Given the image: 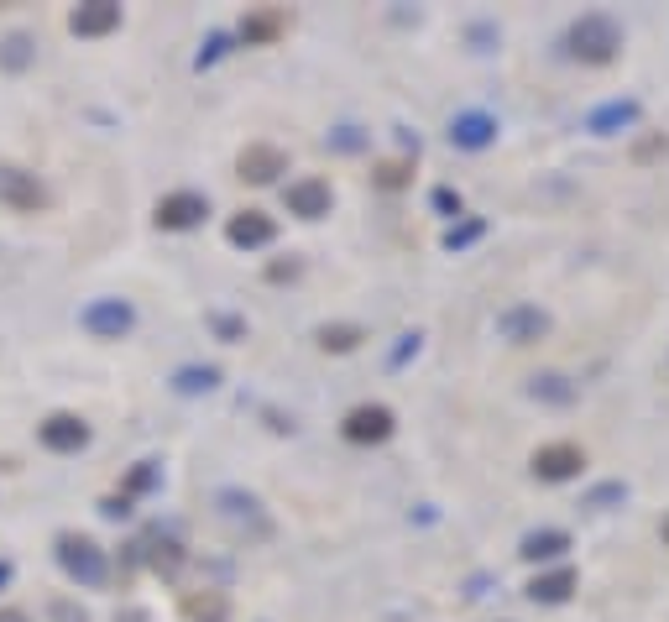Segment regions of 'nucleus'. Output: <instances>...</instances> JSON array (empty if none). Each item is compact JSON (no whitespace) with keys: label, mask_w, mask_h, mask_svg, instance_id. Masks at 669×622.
I'll use <instances>...</instances> for the list:
<instances>
[{"label":"nucleus","mask_w":669,"mask_h":622,"mask_svg":"<svg viewBox=\"0 0 669 622\" xmlns=\"http://www.w3.org/2000/svg\"><path fill=\"white\" fill-rule=\"evenodd\" d=\"M617 48H622V27H617L607 11H586V16L570 27V53L581 58V63H591V68L612 63Z\"/></svg>","instance_id":"nucleus-1"},{"label":"nucleus","mask_w":669,"mask_h":622,"mask_svg":"<svg viewBox=\"0 0 669 622\" xmlns=\"http://www.w3.org/2000/svg\"><path fill=\"white\" fill-rule=\"evenodd\" d=\"M58 565L74 575L79 586H105V575H110L105 549L89 534H58Z\"/></svg>","instance_id":"nucleus-2"},{"label":"nucleus","mask_w":669,"mask_h":622,"mask_svg":"<svg viewBox=\"0 0 669 622\" xmlns=\"http://www.w3.org/2000/svg\"><path fill=\"white\" fill-rule=\"evenodd\" d=\"M79 325L95 335V340H121V335H131L136 314H131L126 298H95V304L79 314Z\"/></svg>","instance_id":"nucleus-3"},{"label":"nucleus","mask_w":669,"mask_h":622,"mask_svg":"<svg viewBox=\"0 0 669 622\" xmlns=\"http://www.w3.org/2000/svg\"><path fill=\"white\" fill-rule=\"evenodd\" d=\"M0 204H11L16 215H37V210H48V189L37 183V173L0 168Z\"/></svg>","instance_id":"nucleus-4"},{"label":"nucleus","mask_w":669,"mask_h":622,"mask_svg":"<svg viewBox=\"0 0 669 622\" xmlns=\"http://www.w3.org/2000/svg\"><path fill=\"white\" fill-rule=\"evenodd\" d=\"M497 335H502L507 345H534V340L549 335V314L534 309V304H513V309L497 314Z\"/></svg>","instance_id":"nucleus-5"},{"label":"nucleus","mask_w":669,"mask_h":622,"mask_svg":"<svg viewBox=\"0 0 669 622\" xmlns=\"http://www.w3.org/2000/svg\"><path fill=\"white\" fill-rule=\"evenodd\" d=\"M345 440L351 445H382L387 434H392V408H382V403H361V408H351L345 413Z\"/></svg>","instance_id":"nucleus-6"},{"label":"nucleus","mask_w":669,"mask_h":622,"mask_svg":"<svg viewBox=\"0 0 669 622\" xmlns=\"http://www.w3.org/2000/svg\"><path fill=\"white\" fill-rule=\"evenodd\" d=\"M37 440L48 445L53 455H74L89 445V424L79 419V413H53V419L37 424Z\"/></svg>","instance_id":"nucleus-7"},{"label":"nucleus","mask_w":669,"mask_h":622,"mask_svg":"<svg viewBox=\"0 0 669 622\" xmlns=\"http://www.w3.org/2000/svg\"><path fill=\"white\" fill-rule=\"evenodd\" d=\"M581 466H586V450L570 445V440L534 450V476L539 481H570V476H581Z\"/></svg>","instance_id":"nucleus-8"},{"label":"nucleus","mask_w":669,"mask_h":622,"mask_svg":"<svg viewBox=\"0 0 669 622\" xmlns=\"http://www.w3.org/2000/svg\"><path fill=\"white\" fill-rule=\"evenodd\" d=\"M283 199H288V215H298V220H319V215H330V204H335L325 178H293L283 189Z\"/></svg>","instance_id":"nucleus-9"},{"label":"nucleus","mask_w":669,"mask_h":622,"mask_svg":"<svg viewBox=\"0 0 669 622\" xmlns=\"http://www.w3.org/2000/svg\"><path fill=\"white\" fill-rule=\"evenodd\" d=\"M204 215H210V199L194 194V189H178L168 199H157V225L163 230H194Z\"/></svg>","instance_id":"nucleus-10"},{"label":"nucleus","mask_w":669,"mask_h":622,"mask_svg":"<svg viewBox=\"0 0 669 622\" xmlns=\"http://www.w3.org/2000/svg\"><path fill=\"white\" fill-rule=\"evenodd\" d=\"M236 173H241L246 183H272L278 173H288V152L272 147V142H251V147H241V157H236Z\"/></svg>","instance_id":"nucleus-11"},{"label":"nucleus","mask_w":669,"mask_h":622,"mask_svg":"<svg viewBox=\"0 0 669 622\" xmlns=\"http://www.w3.org/2000/svg\"><path fill=\"white\" fill-rule=\"evenodd\" d=\"M68 27H74V37H110L115 27H121V6L89 0V6H79L74 16H68Z\"/></svg>","instance_id":"nucleus-12"},{"label":"nucleus","mask_w":669,"mask_h":622,"mask_svg":"<svg viewBox=\"0 0 669 622\" xmlns=\"http://www.w3.org/2000/svg\"><path fill=\"white\" fill-rule=\"evenodd\" d=\"M225 236H230V246H267L272 236H278V225H272V215H262V210H241V215H230V225H225Z\"/></svg>","instance_id":"nucleus-13"},{"label":"nucleus","mask_w":669,"mask_h":622,"mask_svg":"<svg viewBox=\"0 0 669 622\" xmlns=\"http://www.w3.org/2000/svg\"><path fill=\"white\" fill-rule=\"evenodd\" d=\"M497 136V121L492 115H455V126H450V142L455 147H471V152H481Z\"/></svg>","instance_id":"nucleus-14"},{"label":"nucleus","mask_w":669,"mask_h":622,"mask_svg":"<svg viewBox=\"0 0 669 622\" xmlns=\"http://www.w3.org/2000/svg\"><path fill=\"white\" fill-rule=\"evenodd\" d=\"M565 549H570V534H565V528H539V534H528V539H523L518 555H523V560H534V565H544V560H560Z\"/></svg>","instance_id":"nucleus-15"},{"label":"nucleus","mask_w":669,"mask_h":622,"mask_svg":"<svg viewBox=\"0 0 669 622\" xmlns=\"http://www.w3.org/2000/svg\"><path fill=\"white\" fill-rule=\"evenodd\" d=\"M575 591V570H549V575H534V581H528V596H534V602H565V596Z\"/></svg>","instance_id":"nucleus-16"},{"label":"nucleus","mask_w":669,"mask_h":622,"mask_svg":"<svg viewBox=\"0 0 669 622\" xmlns=\"http://www.w3.org/2000/svg\"><path fill=\"white\" fill-rule=\"evenodd\" d=\"M638 115H643V110H638V100H617V105H607V110H596L586 126H591L596 136H612L617 126H633Z\"/></svg>","instance_id":"nucleus-17"},{"label":"nucleus","mask_w":669,"mask_h":622,"mask_svg":"<svg viewBox=\"0 0 669 622\" xmlns=\"http://www.w3.org/2000/svg\"><path fill=\"white\" fill-rule=\"evenodd\" d=\"M183 612H189V622H225L230 617V602H225L220 591H204V596H189Z\"/></svg>","instance_id":"nucleus-18"},{"label":"nucleus","mask_w":669,"mask_h":622,"mask_svg":"<svg viewBox=\"0 0 669 622\" xmlns=\"http://www.w3.org/2000/svg\"><path fill=\"white\" fill-rule=\"evenodd\" d=\"M361 340H366V330H356V325H319V351L345 356V351H356Z\"/></svg>","instance_id":"nucleus-19"},{"label":"nucleus","mask_w":669,"mask_h":622,"mask_svg":"<svg viewBox=\"0 0 669 622\" xmlns=\"http://www.w3.org/2000/svg\"><path fill=\"white\" fill-rule=\"evenodd\" d=\"M283 27H288V16H283V11H257V16H246L241 37H246V42H272Z\"/></svg>","instance_id":"nucleus-20"},{"label":"nucleus","mask_w":669,"mask_h":622,"mask_svg":"<svg viewBox=\"0 0 669 622\" xmlns=\"http://www.w3.org/2000/svg\"><path fill=\"white\" fill-rule=\"evenodd\" d=\"M528 393H534L539 403H560V408H565V403H575V387H570L560 372H544V377H534V387H528Z\"/></svg>","instance_id":"nucleus-21"},{"label":"nucleus","mask_w":669,"mask_h":622,"mask_svg":"<svg viewBox=\"0 0 669 622\" xmlns=\"http://www.w3.org/2000/svg\"><path fill=\"white\" fill-rule=\"evenodd\" d=\"M215 382H220L215 366H183V372H178V393H210Z\"/></svg>","instance_id":"nucleus-22"},{"label":"nucleus","mask_w":669,"mask_h":622,"mask_svg":"<svg viewBox=\"0 0 669 622\" xmlns=\"http://www.w3.org/2000/svg\"><path fill=\"white\" fill-rule=\"evenodd\" d=\"M628 497V487L622 481H602V487H591L586 497H581V508H612V502H622Z\"/></svg>","instance_id":"nucleus-23"},{"label":"nucleus","mask_w":669,"mask_h":622,"mask_svg":"<svg viewBox=\"0 0 669 622\" xmlns=\"http://www.w3.org/2000/svg\"><path fill=\"white\" fill-rule=\"evenodd\" d=\"M178 560H183V555H178L173 539H157V544H152V565H157V570H178Z\"/></svg>","instance_id":"nucleus-24"},{"label":"nucleus","mask_w":669,"mask_h":622,"mask_svg":"<svg viewBox=\"0 0 669 622\" xmlns=\"http://www.w3.org/2000/svg\"><path fill=\"white\" fill-rule=\"evenodd\" d=\"M476 236H481V220H466L460 230H445V246H450V251H460V246H471Z\"/></svg>","instance_id":"nucleus-25"},{"label":"nucleus","mask_w":669,"mask_h":622,"mask_svg":"<svg viewBox=\"0 0 669 622\" xmlns=\"http://www.w3.org/2000/svg\"><path fill=\"white\" fill-rule=\"evenodd\" d=\"M377 183H382V189H403V183H408V163H382Z\"/></svg>","instance_id":"nucleus-26"},{"label":"nucleus","mask_w":669,"mask_h":622,"mask_svg":"<svg viewBox=\"0 0 669 622\" xmlns=\"http://www.w3.org/2000/svg\"><path fill=\"white\" fill-rule=\"evenodd\" d=\"M210 325H215V330H220L225 340H241V335H246V325H241V319H230V314H215Z\"/></svg>","instance_id":"nucleus-27"},{"label":"nucleus","mask_w":669,"mask_h":622,"mask_svg":"<svg viewBox=\"0 0 669 622\" xmlns=\"http://www.w3.org/2000/svg\"><path fill=\"white\" fill-rule=\"evenodd\" d=\"M152 481H157V471H152V460H147V466H136V471H131V481H126V487H131V492H147Z\"/></svg>","instance_id":"nucleus-28"},{"label":"nucleus","mask_w":669,"mask_h":622,"mask_svg":"<svg viewBox=\"0 0 669 622\" xmlns=\"http://www.w3.org/2000/svg\"><path fill=\"white\" fill-rule=\"evenodd\" d=\"M27 63V37H11L6 42V68H21Z\"/></svg>","instance_id":"nucleus-29"},{"label":"nucleus","mask_w":669,"mask_h":622,"mask_svg":"<svg viewBox=\"0 0 669 622\" xmlns=\"http://www.w3.org/2000/svg\"><path fill=\"white\" fill-rule=\"evenodd\" d=\"M434 210H445V215H460V194H455V189H434Z\"/></svg>","instance_id":"nucleus-30"},{"label":"nucleus","mask_w":669,"mask_h":622,"mask_svg":"<svg viewBox=\"0 0 669 622\" xmlns=\"http://www.w3.org/2000/svg\"><path fill=\"white\" fill-rule=\"evenodd\" d=\"M53 622H89L74 602H53Z\"/></svg>","instance_id":"nucleus-31"},{"label":"nucleus","mask_w":669,"mask_h":622,"mask_svg":"<svg viewBox=\"0 0 669 622\" xmlns=\"http://www.w3.org/2000/svg\"><path fill=\"white\" fill-rule=\"evenodd\" d=\"M267 278H272V283H288V278H298V262H272V267H267Z\"/></svg>","instance_id":"nucleus-32"},{"label":"nucleus","mask_w":669,"mask_h":622,"mask_svg":"<svg viewBox=\"0 0 669 622\" xmlns=\"http://www.w3.org/2000/svg\"><path fill=\"white\" fill-rule=\"evenodd\" d=\"M0 622H32V617L21 612V607H0Z\"/></svg>","instance_id":"nucleus-33"},{"label":"nucleus","mask_w":669,"mask_h":622,"mask_svg":"<svg viewBox=\"0 0 669 622\" xmlns=\"http://www.w3.org/2000/svg\"><path fill=\"white\" fill-rule=\"evenodd\" d=\"M11 581V565H0V586H6Z\"/></svg>","instance_id":"nucleus-34"},{"label":"nucleus","mask_w":669,"mask_h":622,"mask_svg":"<svg viewBox=\"0 0 669 622\" xmlns=\"http://www.w3.org/2000/svg\"><path fill=\"white\" fill-rule=\"evenodd\" d=\"M664 544H669V518H664Z\"/></svg>","instance_id":"nucleus-35"}]
</instances>
